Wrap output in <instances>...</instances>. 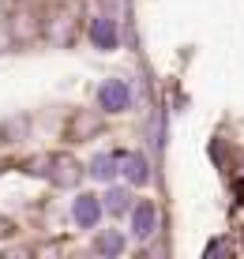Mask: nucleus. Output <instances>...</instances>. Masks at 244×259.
<instances>
[{
	"mask_svg": "<svg viewBox=\"0 0 244 259\" xmlns=\"http://www.w3.org/2000/svg\"><path fill=\"white\" fill-rule=\"evenodd\" d=\"M49 165H53V184H60V188H71V184L79 181V165H75V158H68V154H57V158H49Z\"/></svg>",
	"mask_w": 244,
	"mask_h": 259,
	"instance_id": "2",
	"label": "nucleus"
},
{
	"mask_svg": "<svg viewBox=\"0 0 244 259\" xmlns=\"http://www.w3.org/2000/svg\"><path fill=\"white\" fill-rule=\"evenodd\" d=\"M71 210H75V222H79V226H87V229L102 218V203H98V195H79Z\"/></svg>",
	"mask_w": 244,
	"mask_h": 259,
	"instance_id": "5",
	"label": "nucleus"
},
{
	"mask_svg": "<svg viewBox=\"0 0 244 259\" xmlns=\"http://www.w3.org/2000/svg\"><path fill=\"white\" fill-rule=\"evenodd\" d=\"M8 233H12V222H8V218H0V237H8Z\"/></svg>",
	"mask_w": 244,
	"mask_h": 259,
	"instance_id": "10",
	"label": "nucleus"
},
{
	"mask_svg": "<svg viewBox=\"0 0 244 259\" xmlns=\"http://www.w3.org/2000/svg\"><path fill=\"white\" fill-rule=\"evenodd\" d=\"M116 162H120V158H113V154H98L94 158V165H90V173L98 177V181H113V173H116Z\"/></svg>",
	"mask_w": 244,
	"mask_h": 259,
	"instance_id": "7",
	"label": "nucleus"
},
{
	"mask_svg": "<svg viewBox=\"0 0 244 259\" xmlns=\"http://www.w3.org/2000/svg\"><path fill=\"white\" fill-rule=\"evenodd\" d=\"M154 226H158V210H154V203H139L132 214V233L139 237V240H147L150 233H154Z\"/></svg>",
	"mask_w": 244,
	"mask_h": 259,
	"instance_id": "3",
	"label": "nucleus"
},
{
	"mask_svg": "<svg viewBox=\"0 0 244 259\" xmlns=\"http://www.w3.org/2000/svg\"><path fill=\"white\" fill-rule=\"evenodd\" d=\"M98 252H102V255H113V252H120V248H124V240L120 237H116V233H105V237H98Z\"/></svg>",
	"mask_w": 244,
	"mask_h": 259,
	"instance_id": "9",
	"label": "nucleus"
},
{
	"mask_svg": "<svg viewBox=\"0 0 244 259\" xmlns=\"http://www.w3.org/2000/svg\"><path fill=\"white\" fill-rule=\"evenodd\" d=\"M120 165H124V173H128L132 184H143V181H147V162H143L139 154H120Z\"/></svg>",
	"mask_w": 244,
	"mask_h": 259,
	"instance_id": "6",
	"label": "nucleus"
},
{
	"mask_svg": "<svg viewBox=\"0 0 244 259\" xmlns=\"http://www.w3.org/2000/svg\"><path fill=\"white\" fill-rule=\"evenodd\" d=\"M128 199H132V195H128V192H120V188H113L109 195H105V207H109V214H120V210H128Z\"/></svg>",
	"mask_w": 244,
	"mask_h": 259,
	"instance_id": "8",
	"label": "nucleus"
},
{
	"mask_svg": "<svg viewBox=\"0 0 244 259\" xmlns=\"http://www.w3.org/2000/svg\"><path fill=\"white\" fill-rule=\"evenodd\" d=\"M98 102H102V109L120 113V109H128L132 94H128V87H124L120 79H105V83H102V91H98Z\"/></svg>",
	"mask_w": 244,
	"mask_h": 259,
	"instance_id": "1",
	"label": "nucleus"
},
{
	"mask_svg": "<svg viewBox=\"0 0 244 259\" xmlns=\"http://www.w3.org/2000/svg\"><path fill=\"white\" fill-rule=\"evenodd\" d=\"M90 41H94L98 49H116V23L105 19V15H98V19L90 23Z\"/></svg>",
	"mask_w": 244,
	"mask_h": 259,
	"instance_id": "4",
	"label": "nucleus"
}]
</instances>
